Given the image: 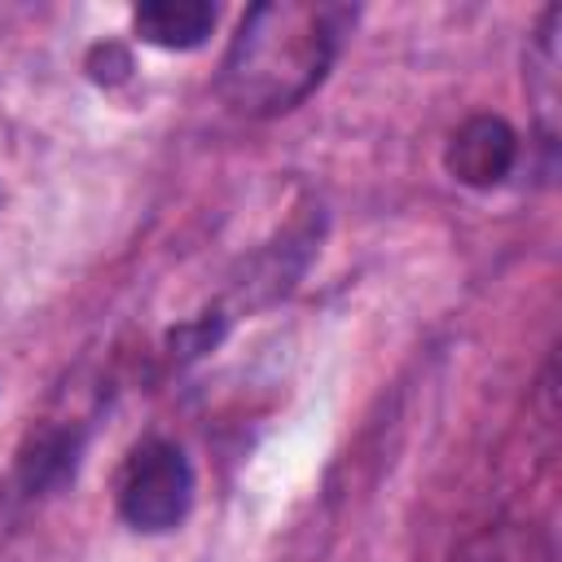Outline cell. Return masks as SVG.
<instances>
[{"label":"cell","instance_id":"obj_1","mask_svg":"<svg viewBox=\"0 0 562 562\" xmlns=\"http://www.w3.org/2000/svg\"><path fill=\"white\" fill-rule=\"evenodd\" d=\"M351 26L356 9L334 0H263L246 9L220 61V97L246 119L290 114L325 83Z\"/></svg>","mask_w":562,"mask_h":562},{"label":"cell","instance_id":"obj_2","mask_svg":"<svg viewBox=\"0 0 562 562\" xmlns=\"http://www.w3.org/2000/svg\"><path fill=\"white\" fill-rule=\"evenodd\" d=\"M193 487H198V479H193V465L180 443L140 439L119 470L114 501L132 531L158 536V531H171L184 522V514L193 505Z\"/></svg>","mask_w":562,"mask_h":562},{"label":"cell","instance_id":"obj_3","mask_svg":"<svg viewBox=\"0 0 562 562\" xmlns=\"http://www.w3.org/2000/svg\"><path fill=\"white\" fill-rule=\"evenodd\" d=\"M443 162L452 180L470 189H496L518 167V132L501 114H474L452 132Z\"/></svg>","mask_w":562,"mask_h":562},{"label":"cell","instance_id":"obj_4","mask_svg":"<svg viewBox=\"0 0 562 562\" xmlns=\"http://www.w3.org/2000/svg\"><path fill=\"white\" fill-rule=\"evenodd\" d=\"M83 439H88V426L83 422H44V426H35L22 439L18 461H13L18 492L31 496V501L61 492L75 479V470H79Z\"/></svg>","mask_w":562,"mask_h":562},{"label":"cell","instance_id":"obj_5","mask_svg":"<svg viewBox=\"0 0 562 562\" xmlns=\"http://www.w3.org/2000/svg\"><path fill=\"white\" fill-rule=\"evenodd\" d=\"M132 26L145 44L184 53V48H198L215 31V4H206V0H149L132 13Z\"/></svg>","mask_w":562,"mask_h":562},{"label":"cell","instance_id":"obj_6","mask_svg":"<svg viewBox=\"0 0 562 562\" xmlns=\"http://www.w3.org/2000/svg\"><path fill=\"white\" fill-rule=\"evenodd\" d=\"M220 334H224V316H220V312H206V316H198V321L171 329L167 342H171V356H176V360H193V356L211 351V347L220 342Z\"/></svg>","mask_w":562,"mask_h":562},{"label":"cell","instance_id":"obj_7","mask_svg":"<svg viewBox=\"0 0 562 562\" xmlns=\"http://www.w3.org/2000/svg\"><path fill=\"white\" fill-rule=\"evenodd\" d=\"M88 70H92L97 83H119V79H127L132 57H127L123 44H97V48L88 53Z\"/></svg>","mask_w":562,"mask_h":562}]
</instances>
